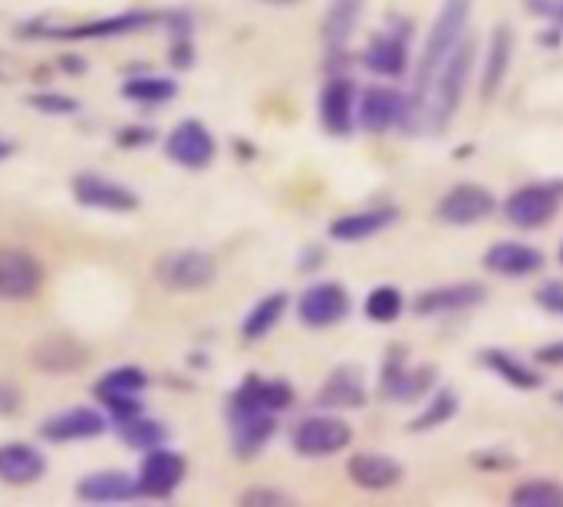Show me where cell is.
Instances as JSON below:
<instances>
[{"label": "cell", "instance_id": "obj_22", "mask_svg": "<svg viewBox=\"0 0 563 507\" xmlns=\"http://www.w3.org/2000/svg\"><path fill=\"white\" fill-rule=\"evenodd\" d=\"M511 56H515V33H511V26L498 23L492 33V43H488L485 69H482V99L485 102H492L501 92V86L511 73Z\"/></svg>", "mask_w": 563, "mask_h": 507}, {"label": "cell", "instance_id": "obj_30", "mask_svg": "<svg viewBox=\"0 0 563 507\" xmlns=\"http://www.w3.org/2000/svg\"><path fill=\"white\" fill-rule=\"evenodd\" d=\"M366 10V0H333L330 10H327V20H323V36L330 46H343L353 30L360 26V16Z\"/></svg>", "mask_w": 563, "mask_h": 507}, {"label": "cell", "instance_id": "obj_9", "mask_svg": "<svg viewBox=\"0 0 563 507\" xmlns=\"http://www.w3.org/2000/svg\"><path fill=\"white\" fill-rule=\"evenodd\" d=\"M350 313V294L343 284L336 280H320V284H310L303 294H300V304H297V317L303 327L310 330H330L336 323H343Z\"/></svg>", "mask_w": 563, "mask_h": 507}, {"label": "cell", "instance_id": "obj_1", "mask_svg": "<svg viewBox=\"0 0 563 507\" xmlns=\"http://www.w3.org/2000/svg\"><path fill=\"white\" fill-rule=\"evenodd\" d=\"M475 36H465L455 53L445 59V66L439 69L429 96L412 106V129H416V119L432 129V132H442L449 125V119L459 112L462 99H465V89H468V76H472V66H475Z\"/></svg>", "mask_w": 563, "mask_h": 507}, {"label": "cell", "instance_id": "obj_43", "mask_svg": "<svg viewBox=\"0 0 563 507\" xmlns=\"http://www.w3.org/2000/svg\"><path fill=\"white\" fill-rule=\"evenodd\" d=\"M20 403H23L20 389H13L10 383H0V419L3 416H13L20 409Z\"/></svg>", "mask_w": 563, "mask_h": 507}, {"label": "cell", "instance_id": "obj_24", "mask_svg": "<svg viewBox=\"0 0 563 507\" xmlns=\"http://www.w3.org/2000/svg\"><path fill=\"white\" fill-rule=\"evenodd\" d=\"M485 267L498 277H531L544 267V254L538 247L518 244V241H501L485 254Z\"/></svg>", "mask_w": 563, "mask_h": 507}, {"label": "cell", "instance_id": "obj_17", "mask_svg": "<svg viewBox=\"0 0 563 507\" xmlns=\"http://www.w3.org/2000/svg\"><path fill=\"white\" fill-rule=\"evenodd\" d=\"M356 109V86L353 79H343V76H333L323 92H320V125L336 135V139H346L353 132V112Z\"/></svg>", "mask_w": 563, "mask_h": 507}, {"label": "cell", "instance_id": "obj_15", "mask_svg": "<svg viewBox=\"0 0 563 507\" xmlns=\"http://www.w3.org/2000/svg\"><path fill=\"white\" fill-rule=\"evenodd\" d=\"M409 109H412V99H406L402 92L389 89V86H373L363 92V102H360V125L373 135H383L396 125L406 129L409 122Z\"/></svg>", "mask_w": 563, "mask_h": 507}, {"label": "cell", "instance_id": "obj_19", "mask_svg": "<svg viewBox=\"0 0 563 507\" xmlns=\"http://www.w3.org/2000/svg\"><path fill=\"white\" fill-rule=\"evenodd\" d=\"M46 475V455L30 442H3L0 445V482L10 488L36 485Z\"/></svg>", "mask_w": 563, "mask_h": 507}, {"label": "cell", "instance_id": "obj_5", "mask_svg": "<svg viewBox=\"0 0 563 507\" xmlns=\"http://www.w3.org/2000/svg\"><path fill=\"white\" fill-rule=\"evenodd\" d=\"M294 452L303 459H330L340 455L353 442V429L340 416H307L294 429Z\"/></svg>", "mask_w": 563, "mask_h": 507}, {"label": "cell", "instance_id": "obj_36", "mask_svg": "<svg viewBox=\"0 0 563 507\" xmlns=\"http://www.w3.org/2000/svg\"><path fill=\"white\" fill-rule=\"evenodd\" d=\"M455 412H459V396H455L452 389H439V393L432 396V403L426 406V412L412 422V432L439 429V426H445Z\"/></svg>", "mask_w": 563, "mask_h": 507}, {"label": "cell", "instance_id": "obj_27", "mask_svg": "<svg viewBox=\"0 0 563 507\" xmlns=\"http://www.w3.org/2000/svg\"><path fill=\"white\" fill-rule=\"evenodd\" d=\"M366 403V383L356 370H336L317 393L323 409H360Z\"/></svg>", "mask_w": 563, "mask_h": 507}, {"label": "cell", "instance_id": "obj_12", "mask_svg": "<svg viewBox=\"0 0 563 507\" xmlns=\"http://www.w3.org/2000/svg\"><path fill=\"white\" fill-rule=\"evenodd\" d=\"M43 287V264L20 247H0V300L20 304Z\"/></svg>", "mask_w": 563, "mask_h": 507}, {"label": "cell", "instance_id": "obj_41", "mask_svg": "<svg viewBox=\"0 0 563 507\" xmlns=\"http://www.w3.org/2000/svg\"><path fill=\"white\" fill-rule=\"evenodd\" d=\"M290 498L284 492H274V488H251L244 492L241 505H287Z\"/></svg>", "mask_w": 563, "mask_h": 507}, {"label": "cell", "instance_id": "obj_3", "mask_svg": "<svg viewBox=\"0 0 563 507\" xmlns=\"http://www.w3.org/2000/svg\"><path fill=\"white\" fill-rule=\"evenodd\" d=\"M145 389H148V373L142 366H115L96 379L92 396L109 416V422H125L142 412Z\"/></svg>", "mask_w": 563, "mask_h": 507}, {"label": "cell", "instance_id": "obj_8", "mask_svg": "<svg viewBox=\"0 0 563 507\" xmlns=\"http://www.w3.org/2000/svg\"><path fill=\"white\" fill-rule=\"evenodd\" d=\"M558 211H561V188L554 185H525L505 198V218L525 231L551 224Z\"/></svg>", "mask_w": 563, "mask_h": 507}, {"label": "cell", "instance_id": "obj_16", "mask_svg": "<svg viewBox=\"0 0 563 507\" xmlns=\"http://www.w3.org/2000/svg\"><path fill=\"white\" fill-rule=\"evenodd\" d=\"M30 363L40 373H46V376H69V373H76V370H82L89 363V350L76 337L49 333V337H43V340L33 343Z\"/></svg>", "mask_w": 563, "mask_h": 507}, {"label": "cell", "instance_id": "obj_6", "mask_svg": "<svg viewBox=\"0 0 563 507\" xmlns=\"http://www.w3.org/2000/svg\"><path fill=\"white\" fill-rule=\"evenodd\" d=\"M228 426H231L234 455L238 459H257L277 432V412H264L254 406L231 403L228 406Z\"/></svg>", "mask_w": 563, "mask_h": 507}, {"label": "cell", "instance_id": "obj_33", "mask_svg": "<svg viewBox=\"0 0 563 507\" xmlns=\"http://www.w3.org/2000/svg\"><path fill=\"white\" fill-rule=\"evenodd\" d=\"M115 432L135 452H148V449L168 442V429L162 422H155V419H145L142 412L132 416V419H125V422H115Z\"/></svg>", "mask_w": 563, "mask_h": 507}, {"label": "cell", "instance_id": "obj_40", "mask_svg": "<svg viewBox=\"0 0 563 507\" xmlns=\"http://www.w3.org/2000/svg\"><path fill=\"white\" fill-rule=\"evenodd\" d=\"M528 13H538L544 20H551L554 26H563V0H525Z\"/></svg>", "mask_w": 563, "mask_h": 507}, {"label": "cell", "instance_id": "obj_7", "mask_svg": "<svg viewBox=\"0 0 563 507\" xmlns=\"http://www.w3.org/2000/svg\"><path fill=\"white\" fill-rule=\"evenodd\" d=\"M185 472H188L185 455L172 452L168 445H155L142 455L135 482H139L142 498H172L181 488Z\"/></svg>", "mask_w": 563, "mask_h": 507}, {"label": "cell", "instance_id": "obj_45", "mask_svg": "<svg viewBox=\"0 0 563 507\" xmlns=\"http://www.w3.org/2000/svg\"><path fill=\"white\" fill-rule=\"evenodd\" d=\"M538 360H541V363H551V366H561V363H563V343H551V346H544V350L538 353Z\"/></svg>", "mask_w": 563, "mask_h": 507}, {"label": "cell", "instance_id": "obj_35", "mask_svg": "<svg viewBox=\"0 0 563 507\" xmlns=\"http://www.w3.org/2000/svg\"><path fill=\"white\" fill-rule=\"evenodd\" d=\"M363 310H366V317H369L373 323H396V320L402 317V310H406V297H402L399 287L383 284V287H373V290H369Z\"/></svg>", "mask_w": 563, "mask_h": 507}, {"label": "cell", "instance_id": "obj_18", "mask_svg": "<svg viewBox=\"0 0 563 507\" xmlns=\"http://www.w3.org/2000/svg\"><path fill=\"white\" fill-rule=\"evenodd\" d=\"M76 498L86 502V505H122V502L142 498V492H139L135 475L109 469V472H92V475H86V478L76 485Z\"/></svg>", "mask_w": 563, "mask_h": 507}, {"label": "cell", "instance_id": "obj_10", "mask_svg": "<svg viewBox=\"0 0 563 507\" xmlns=\"http://www.w3.org/2000/svg\"><path fill=\"white\" fill-rule=\"evenodd\" d=\"M165 155L181 165V168H191V172H201L214 162L218 155V142L211 135V129L198 119H185L178 122L168 139H165Z\"/></svg>", "mask_w": 563, "mask_h": 507}, {"label": "cell", "instance_id": "obj_39", "mask_svg": "<svg viewBox=\"0 0 563 507\" xmlns=\"http://www.w3.org/2000/svg\"><path fill=\"white\" fill-rule=\"evenodd\" d=\"M538 304L551 313L563 317V280H551L538 290Z\"/></svg>", "mask_w": 563, "mask_h": 507}, {"label": "cell", "instance_id": "obj_26", "mask_svg": "<svg viewBox=\"0 0 563 507\" xmlns=\"http://www.w3.org/2000/svg\"><path fill=\"white\" fill-rule=\"evenodd\" d=\"M231 403H241V406H254V409H264V412H284L294 406V389L284 383V379H261V376H247L238 393L231 396Z\"/></svg>", "mask_w": 563, "mask_h": 507}, {"label": "cell", "instance_id": "obj_4", "mask_svg": "<svg viewBox=\"0 0 563 507\" xmlns=\"http://www.w3.org/2000/svg\"><path fill=\"white\" fill-rule=\"evenodd\" d=\"M218 277V264L205 251H168L155 261V280L168 290H205Z\"/></svg>", "mask_w": 563, "mask_h": 507}, {"label": "cell", "instance_id": "obj_25", "mask_svg": "<svg viewBox=\"0 0 563 507\" xmlns=\"http://www.w3.org/2000/svg\"><path fill=\"white\" fill-rule=\"evenodd\" d=\"M482 300H485V287H482V284H449V287H435V290L419 294L416 313H419V317L459 313V310L478 307Z\"/></svg>", "mask_w": 563, "mask_h": 507}, {"label": "cell", "instance_id": "obj_11", "mask_svg": "<svg viewBox=\"0 0 563 507\" xmlns=\"http://www.w3.org/2000/svg\"><path fill=\"white\" fill-rule=\"evenodd\" d=\"M498 208L492 188L485 185H475V181H462L455 188H449L435 208V218L442 224H452V228H468V224H478L485 221L492 211Z\"/></svg>", "mask_w": 563, "mask_h": 507}, {"label": "cell", "instance_id": "obj_29", "mask_svg": "<svg viewBox=\"0 0 563 507\" xmlns=\"http://www.w3.org/2000/svg\"><path fill=\"white\" fill-rule=\"evenodd\" d=\"M284 313H287V294H284V290L267 294V297L257 300V304L251 307V313L244 317L241 337H244V340H264V337L284 320Z\"/></svg>", "mask_w": 563, "mask_h": 507}, {"label": "cell", "instance_id": "obj_21", "mask_svg": "<svg viewBox=\"0 0 563 507\" xmlns=\"http://www.w3.org/2000/svg\"><path fill=\"white\" fill-rule=\"evenodd\" d=\"M152 23H155V13L132 10V13H119V16H106V20H89L79 26H56V30H46L43 36H53V40H106V36L145 30Z\"/></svg>", "mask_w": 563, "mask_h": 507}, {"label": "cell", "instance_id": "obj_48", "mask_svg": "<svg viewBox=\"0 0 563 507\" xmlns=\"http://www.w3.org/2000/svg\"><path fill=\"white\" fill-rule=\"evenodd\" d=\"M558 403H561V406H563V393H558Z\"/></svg>", "mask_w": 563, "mask_h": 507}, {"label": "cell", "instance_id": "obj_14", "mask_svg": "<svg viewBox=\"0 0 563 507\" xmlns=\"http://www.w3.org/2000/svg\"><path fill=\"white\" fill-rule=\"evenodd\" d=\"M109 432V416L92 409V406H73V409H63L49 419H43L40 426V436L46 442H89V439H99Z\"/></svg>", "mask_w": 563, "mask_h": 507}, {"label": "cell", "instance_id": "obj_13", "mask_svg": "<svg viewBox=\"0 0 563 507\" xmlns=\"http://www.w3.org/2000/svg\"><path fill=\"white\" fill-rule=\"evenodd\" d=\"M73 198L82 205V208H96V211H119V214H129L139 208V195L115 181V178H106V175H96V172H82L73 178Z\"/></svg>", "mask_w": 563, "mask_h": 507}, {"label": "cell", "instance_id": "obj_49", "mask_svg": "<svg viewBox=\"0 0 563 507\" xmlns=\"http://www.w3.org/2000/svg\"><path fill=\"white\" fill-rule=\"evenodd\" d=\"M561 264H563V244H561Z\"/></svg>", "mask_w": 563, "mask_h": 507}, {"label": "cell", "instance_id": "obj_31", "mask_svg": "<svg viewBox=\"0 0 563 507\" xmlns=\"http://www.w3.org/2000/svg\"><path fill=\"white\" fill-rule=\"evenodd\" d=\"M119 92L139 106H162L178 96V82L172 76H129Z\"/></svg>", "mask_w": 563, "mask_h": 507}, {"label": "cell", "instance_id": "obj_20", "mask_svg": "<svg viewBox=\"0 0 563 507\" xmlns=\"http://www.w3.org/2000/svg\"><path fill=\"white\" fill-rule=\"evenodd\" d=\"M346 475L353 485H360L363 492H389L406 478V469L379 452H356L346 462Z\"/></svg>", "mask_w": 563, "mask_h": 507}, {"label": "cell", "instance_id": "obj_44", "mask_svg": "<svg viewBox=\"0 0 563 507\" xmlns=\"http://www.w3.org/2000/svg\"><path fill=\"white\" fill-rule=\"evenodd\" d=\"M172 63H175V66H191V43H188V36L175 40V46H172Z\"/></svg>", "mask_w": 563, "mask_h": 507}, {"label": "cell", "instance_id": "obj_47", "mask_svg": "<svg viewBox=\"0 0 563 507\" xmlns=\"http://www.w3.org/2000/svg\"><path fill=\"white\" fill-rule=\"evenodd\" d=\"M261 3H280V7H287V3H297V0H261Z\"/></svg>", "mask_w": 563, "mask_h": 507}, {"label": "cell", "instance_id": "obj_34", "mask_svg": "<svg viewBox=\"0 0 563 507\" xmlns=\"http://www.w3.org/2000/svg\"><path fill=\"white\" fill-rule=\"evenodd\" d=\"M482 363H488L492 373H498V376H501L508 386H515V389H541V386H544V376H541V373L528 370L525 363H518L515 356H508V353H501V350L482 353Z\"/></svg>", "mask_w": 563, "mask_h": 507}, {"label": "cell", "instance_id": "obj_42", "mask_svg": "<svg viewBox=\"0 0 563 507\" xmlns=\"http://www.w3.org/2000/svg\"><path fill=\"white\" fill-rule=\"evenodd\" d=\"M152 135H155L152 129H142V125H132V129H129V125H125V129H119V139H115V142H119L122 148H139V145H148Z\"/></svg>", "mask_w": 563, "mask_h": 507}, {"label": "cell", "instance_id": "obj_38", "mask_svg": "<svg viewBox=\"0 0 563 507\" xmlns=\"http://www.w3.org/2000/svg\"><path fill=\"white\" fill-rule=\"evenodd\" d=\"M26 102L43 115H73V112H79V102L73 96H63V92H33V96H26Z\"/></svg>", "mask_w": 563, "mask_h": 507}, {"label": "cell", "instance_id": "obj_2", "mask_svg": "<svg viewBox=\"0 0 563 507\" xmlns=\"http://www.w3.org/2000/svg\"><path fill=\"white\" fill-rule=\"evenodd\" d=\"M468 16H472V0H445V3H442L439 16H435V23H432V33H429V40H426V49H422V56H419V69H416V99H412V106H419V102L429 96V89H432L439 69H442L445 59L455 53V46L468 36Z\"/></svg>", "mask_w": 563, "mask_h": 507}, {"label": "cell", "instance_id": "obj_32", "mask_svg": "<svg viewBox=\"0 0 563 507\" xmlns=\"http://www.w3.org/2000/svg\"><path fill=\"white\" fill-rule=\"evenodd\" d=\"M432 386V370H406V363H389L386 393L399 403L422 399Z\"/></svg>", "mask_w": 563, "mask_h": 507}, {"label": "cell", "instance_id": "obj_23", "mask_svg": "<svg viewBox=\"0 0 563 507\" xmlns=\"http://www.w3.org/2000/svg\"><path fill=\"white\" fill-rule=\"evenodd\" d=\"M399 211L396 208H366V211H350V214H340L333 224H330V238L340 241V244H360V241H369L373 234L386 231L389 224H396Z\"/></svg>", "mask_w": 563, "mask_h": 507}, {"label": "cell", "instance_id": "obj_28", "mask_svg": "<svg viewBox=\"0 0 563 507\" xmlns=\"http://www.w3.org/2000/svg\"><path fill=\"white\" fill-rule=\"evenodd\" d=\"M363 63L376 76H386V79L402 76V69H406V43H402V36H393V33L373 36L366 53H363Z\"/></svg>", "mask_w": 563, "mask_h": 507}, {"label": "cell", "instance_id": "obj_46", "mask_svg": "<svg viewBox=\"0 0 563 507\" xmlns=\"http://www.w3.org/2000/svg\"><path fill=\"white\" fill-rule=\"evenodd\" d=\"M10 152H13V145H10V142H0V162H3V158H7Z\"/></svg>", "mask_w": 563, "mask_h": 507}, {"label": "cell", "instance_id": "obj_37", "mask_svg": "<svg viewBox=\"0 0 563 507\" xmlns=\"http://www.w3.org/2000/svg\"><path fill=\"white\" fill-rule=\"evenodd\" d=\"M511 502L518 507H563V485L558 482H525Z\"/></svg>", "mask_w": 563, "mask_h": 507}]
</instances>
